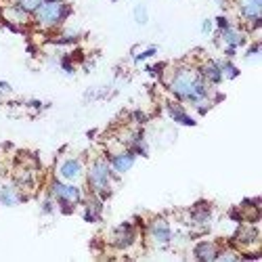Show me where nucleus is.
Returning <instances> with one entry per match:
<instances>
[{
	"label": "nucleus",
	"instance_id": "9b49d317",
	"mask_svg": "<svg viewBox=\"0 0 262 262\" xmlns=\"http://www.w3.org/2000/svg\"><path fill=\"white\" fill-rule=\"evenodd\" d=\"M195 256L202 258V260H214L216 258V248L212 244H200L195 248Z\"/></svg>",
	"mask_w": 262,
	"mask_h": 262
},
{
	"label": "nucleus",
	"instance_id": "20e7f679",
	"mask_svg": "<svg viewBox=\"0 0 262 262\" xmlns=\"http://www.w3.org/2000/svg\"><path fill=\"white\" fill-rule=\"evenodd\" d=\"M53 193H55V198L63 204H76L80 200V191L76 187H68V185H61V183H55Z\"/></svg>",
	"mask_w": 262,
	"mask_h": 262
},
{
	"label": "nucleus",
	"instance_id": "7ed1b4c3",
	"mask_svg": "<svg viewBox=\"0 0 262 262\" xmlns=\"http://www.w3.org/2000/svg\"><path fill=\"white\" fill-rule=\"evenodd\" d=\"M91 185L97 191L107 189V185H109V166H107V162H103V160L95 162V166L91 168Z\"/></svg>",
	"mask_w": 262,
	"mask_h": 262
},
{
	"label": "nucleus",
	"instance_id": "dca6fc26",
	"mask_svg": "<svg viewBox=\"0 0 262 262\" xmlns=\"http://www.w3.org/2000/svg\"><path fill=\"white\" fill-rule=\"evenodd\" d=\"M42 5V0H21V7L24 11H36Z\"/></svg>",
	"mask_w": 262,
	"mask_h": 262
},
{
	"label": "nucleus",
	"instance_id": "6ab92c4d",
	"mask_svg": "<svg viewBox=\"0 0 262 262\" xmlns=\"http://www.w3.org/2000/svg\"><path fill=\"white\" fill-rule=\"evenodd\" d=\"M210 30H212V21H210V19H206V21H204V34H208Z\"/></svg>",
	"mask_w": 262,
	"mask_h": 262
},
{
	"label": "nucleus",
	"instance_id": "a211bd4d",
	"mask_svg": "<svg viewBox=\"0 0 262 262\" xmlns=\"http://www.w3.org/2000/svg\"><path fill=\"white\" fill-rule=\"evenodd\" d=\"M221 70L225 72V76H229V78H235L237 76V70L233 68L231 63H225V65H221Z\"/></svg>",
	"mask_w": 262,
	"mask_h": 262
},
{
	"label": "nucleus",
	"instance_id": "6e6552de",
	"mask_svg": "<svg viewBox=\"0 0 262 262\" xmlns=\"http://www.w3.org/2000/svg\"><path fill=\"white\" fill-rule=\"evenodd\" d=\"M260 9H262L260 0H242V13H244L248 19H256V21H258Z\"/></svg>",
	"mask_w": 262,
	"mask_h": 262
},
{
	"label": "nucleus",
	"instance_id": "ddd939ff",
	"mask_svg": "<svg viewBox=\"0 0 262 262\" xmlns=\"http://www.w3.org/2000/svg\"><path fill=\"white\" fill-rule=\"evenodd\" d=\"M170 114H172V118H174V120H177V122H181V124H187V126H193V124H195V122H193L189 116H185V114H183V109L174 107V105L170 107Z\"/></svg>",
	"mask_w": 262,
	"mask_h": 262
},
{
	"label": "nucleus",
	"instance_id": "1a4fd4ad",
	"mask_svg": "<svg viewBox=\"0 0 262 262\" xmlns=\"http://www.w3.org/2000/svg\"><path fill=\"white\" fill-rule=\"evenodd\" d=\"M133 164H135V156H133V154H120V156H116V158L112 160V166H114L118 172L130 170V168H133Z\"/></svg>",
	"mask_w": 262,
	"mask_h": 262
},
{
	"label": "nucleus",
	"instance_id": "423d86ee",
	"mask_svg": "<svg viewBox=\"0 0 262 262\" xmlns=\"http://www.w3.org/2000/svg\"><path fill=\"white\" fill-rule=\"evenodd\" d=\"M59 172H61V177H63V179H68V181H78V179H80V174H82V166H80L78 160H68V162H63V164H61Z\"/></svg>",
	"mask_w": 262,
	"mask_h": 262
},
{
	"label": "nucleus",
	"instance_id": "f257e3e1",
	"mask_svg": "<svg viewBox=\"0 0 262 262\" xmlns=\"http://www.w3.org/2000/svg\"><path fill=\"white\" fill-rule=\"evenodd\" d=\"M172 91H174V95H177V97L189 99L193 103H200L206 97L204 82H202V78L195 74L193 70H181L177 76H174Z\"/></svg>",
	"mask_w": 262,
	"mask_h": 262
},
{
	"label": "nucleus",
	"instance_id": "0eeeda50",
	"mask_svg": "<svg viewBox=\"0 0 262 262\" xmlns=\"http://www.w3.org/2000/svg\"><path fill=\"white\" fill-rule=\"evenodd\" d=\"M133 239H135V233H133V227H130V225H122V227L118 229V233H116V244H118L120 248L130 246V244H133Z\"/></svg>",
	"mask_w": 262,
	"mask_h": 262
},
{
	"label": "nucleus",
	"instance_id": "39448f33",
	"mask_svg": "<svg viewBox=\"0 0 262 262\" xmlns=\"http://www.w3.org/2000/svg\"><path fill=\"white\" fill-rule=\"evenodd\" d=\"M151 235H154L156 244L166 246L170 242V227H168V223L162 221V218H160V221H156L154 225H151Z\"/></svg>",
	"mask_w": 262,
	"mask_h": 262
},
{
	"label": "nucleus",
	"instance_id": "f8f14e48",
	"mask_svg": "<svg viewBox=\"0 0 262 262\" xmlns=\"http://www.w3.org/2000/svg\"><path fill=\"white\" fill-rule=\"evenodd\" d=\"M223 38H225L227 45H231V47H237V45H242V42H244V40H242V36L231 30V26L223 30Z\"/></svg>",
	"mask_w": 262,
	"mask_h": 262
},
{
	"label": "nucleus",
	"instance_id": "9d476101",
	"mask_svg": "<svg viewBox=\"0 0 262 262\" xmlns=\"http://www.w3.org/2000/svg\"><path fill=\"white\" fill-rule=\"evenodd\" d=\"M0 202L7 204V206H15V204L19 202V198H17V191H15L11 185L3 187V189H0Z\"/></svg>",
	"mask_w": 262,
	"mask_h": 262
},
{
	"label": "nucleus",
	"instance_id": "2eb2a0df",
	"mask_svg": "<svg viewBox=\"0 0 262 262\" xmlns=\"http://www.w3.org/2000/svg\"><path fill=\"white\" fill-rule=\"evenodd\" d=\"M239 242H246V244H250V242H254V239H256V231L254 229H248V231H239Z\"/></svg>",
	"mask_w": 262,
	"mask_h": 262
},
{
	"label": "nucleus",
	"instance_id": "f03ea898",
	"mask_svg": "<svg viewBox=\"0 0 262 262\" xmlns=\"http://www.w3.org/2000/svg\"><path fill=\"white\" fill-rule=\"evenodd\" d=\"M38 21L45 26H55L59 24V21L68 15V9H65L63 3H59V0H47V3H42L38 9Z\"/></svg>",
	"mask_w": 262,
	"mask_h": 262
},
{
	"label": "nucleus",
	"instance_id": "4468645a",
	"mask_svg": "<svg viewBox=\"0 0 262 262\" xmlns=\"http://www.w3.org/2000/svg\"><path fill=\"white\" fill-rule=\"evenodd\" d=\"M206 78H208V80H212V82H218V80L223 78L221 68H218V65H214V63L206 65Z\"/></svg>",
	"mask_w": 262,
	"mask_h": 262
},
{
	"label": "nucleus",
	"instance_id": "f3484780",
	"mask_svg": "<svg viewBox=\"0 0 262 262\" xmlns=\"http://www.w3.org/2000/svg\"><path fill=\"white\" fill-rule=\"evenodd\" d=\"M135 17H137L139 24H147V11H145L143 5H139V7L135 9Z\"/></svg>",
	"mask_w": 262,
	"mask_h": 262
}]
</instances>
